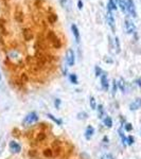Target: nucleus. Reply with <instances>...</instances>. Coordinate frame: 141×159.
I'll return each instance as SVG.
<instances>
[{"label":"nucleus","instance_id":"b1692460","mask_svg":"<svg viewBox=\"0 0 141 159\" xmlns=\"http://www.w3.org/2000/svg\"><path fill=\"white\" fill-rule=\"evenodd\" d=\"M117 81L116 80H114V82H112V96H115L117 92Z\"/></svg>","mask_w":141,"mask_h":159},{"label":"nucleus","instance_id":"412c9836","mask_svg":"<svg viewBox=\"0 0 141 159\" xmlns=\"http://www.w3.org/2000/svg\"><path fill=\"white\" fill-rule=\"evenodd\" d=\"M57 20V16L55 14H50L49 15V21L50 24H54V22Z\"/></svg>","mask_w":141,"mask_h":159},{"label":"nucleus","instance_id":"dca6fc26","mask_svg":"<svg viewBox=\"0 0 141 159\" xmlns=\"http://www.w3.org/2000/svg\"><path fill=\"white\" fill-rule=\"evenodd\" d=\"M104 125L106 127H109V129H111V127L112 126V120H111V117H106L104 119Z\"/></svg>","mask_w":141,"mask_h":159},{"label":"nucleus","instance_id":"9d476101","mask_svg":"<svg viewBox=\"0 0 141 159\" xmlns=\"http://www.w3.org/2000/svg\"><path fill=\"white\" fill-rule=\"evenodd\" d=\"M130 110H137L141 108V99H136L134 102L130 104Z\"/></svg>","mask_w":141,"mask_h":159},{"label":"nucleus","instance_id":"cd10ccee","mask_svg":"<svg viewBox=\"0 0 141 159\" xmlns=\"http://www.w3.org/2000/svg\"><path fill=\"white\" fill-rule=\"evenodd\" d=\"M132 129H133L132 124H130V123H126V124H125V130H126V132H130Z\"/></svg>","mask_w":141,"mask_h":159},{"label":"nucleus","instance_id":"4be33fe9","mask_svg":"<svg viewBox=\"0 0 141 159\" xmlns=\"http://www.w3.org/2000/svg\"><path fill=\"white\" fill-rule=\"evenodd\" d=\"M88 117V115L86 114V112L82 111V112H79L78 114V119L79 120H83V119H86V118Z\"/></svg>","mask_w":141,"mask_h":159},{"label":"nucleus","instance_id":"6e6552de","mask_svg":"<svg viewBox=\"0 0 141 159\" xmlns=\"http://www.w3.org/2000/svg\"><path fill=\"white\" fill-rule=\"evenodd\" d=\"M101 86H102V88H103L105 91H107L109 89V82H108V79H107L106 74H102V76H101Z\"/></svg>","mask_w":141,"mask_h":159},{"label":"nucleus","instance_id":"393cba45","mask_svg":"<svg viewBox=\"0 0 141 159\" xmlns=\"http://www.w3.org/2000/svg\"><path fill=\"white\" fill-rule=\"evenodd\" d=\"M115 43H116V51L118 53L120 52V43H119V38L116 37L115 38Z\"/></svg>","mask_w":141,"mask_h":159},{"label":"nucleus","instance_id":"a211bd4d","mask_svg":"<svg viewBox=\"0 0 141 159\" xmlns=\"http://www.w3.org/2000/svg\"><path fill=\"white\" fill-rule=\"evenodd\" d=\"M22 13H21V11L18 9V12H16L15 13V18H16V20H18L19 22H21L22 21Z\"/></svg>","mask_w":141,"mask_h":159},{"label":"nucleus","instance_id":"39448f33","mask_svg":"<svg viewBox=\"0 0 141 159\" xmlns=\"http://www.w3.org/2000/svg\"><path fill=\"white\" fill-rule=\"evenodd\" d=\"M106 19H107V24L109 25V27L111 28V30L115 32V18H114V15H112L111 10H107Z\"/></svg>","mask_w":141,"mask_h":159},{"label":"nucleus","instance_id":"f03ea898","mask_svg":"<svg viewBox=\"0 0 141 159\" xmlns=\"http://www.w3.org/2000/svg\"><path fill=\"white\" fill-rule=\"evenodd\" d=\"M49 38H50L51 43H52V45L54 46V48H56V49H60V48L61 47V43L60 38L56 36V35L52 32V31H50V32H49Z\"/></svg>","mask_w":141,"mask_h":159},{"label":"nucleus","instance_id":"9b49d317","mask_svg":"<svg viewBox=\"0 0 141 159\" xmlns=\"http://www.w3.org/2000/svg\"><path fill=\"white\" fill-rule=\"evenodd\" d=\"M93 134H94V129L92 126H87V129H86V130H85V138L87 140H90L91 139V137L93 136Z\"/></svg>","mask_w":141,"mask_h":159},{"label":"nucleus","instance_id":"f704fd0d","mask_svg":"<svg viewBox=\"0 0 141 159\" xmlns=\"http://www.w3.org/2000/svg\"><path fill=\"white\" fill-rule=\"evenodd\" d=\"M140 134H141V132H140Z\"/></svg>","mask_w":141,"mask_h":159},{"label":"nucleus","instance_id":"2eb2a0df","mask_svg":"<svg viewBox=\"0 0 141 159\" xmlns=\"http://www.w3.org/2000/svg\"><path fill=\"white\" fill-rule=\"evenodd\" d=\"M107 6H108V10H111V11H116L117 10V4L114 2V0H108Z\"/></svg>","mask_w":141,"mask_h":159},{"label":"nucleus","instance_id":"7ed1b4c3","mask_svg":"<svg viewBox=\"0 0 141 159\" xmlns=\"http://www.w3.org/2000/svg\"><path fill=\"white\" fill-rule=\"evenodd\" d=\"M74 60H75V56H74V52L72 49H68L66 52V63L68 66H73L74 65Z\"/></svg>","mask_w":141,"mask_h":159},{"label":"nucleus","instance_id":"a878e982","mask_svg":"<svg viewBox=\"0 0 141 159\" xmlns=\"http://www.w3.org/2000/svg\"><path fill=\"white\" fill-rule=\"evenodd\" d=\"M101 159H115V157L111 155V154H105V155L102 156Z\"/></svg>","mask_w":141,"mask_h":159},{"label":"nucleus","instance_id":"473e14b6","mask_svg":"<svg viewBox=\"0 0 141 159\" xmlns=\"http://www.w3.org/2000/svg\"><path fill=\"white\" fill-rule=\"evenodd\" d=\"M0 81H1V73H0Z\"/></svg>","mask_w":141,"mask_h":159},{"label":"nucleus","instance_id":"72a5a7b5","mask_svg":"<svg viewBox=\"0 0 141 159\" xmlns=\"http://www.w3.org/2000/svg\"><path fill=\"white\" fill-rule=\"evenodd\" d=\"M116 1H118V0H116Z\"/></svg>","mask_w":141,"mask_h":159},{"label":"nucleus","instance_id":"bb28decb","mask_svg":"<svg viewBox=\"0 0 141 159\" xmlns=\"http://www.w3.org/2000/svg\"><path fill=\"white\" fill-rule=\"evenodd\" d=\"M126 140H127V145H132L133 143H134V138H133L132 136H129Z\"/></svg>","mask_w":141,"mask_h":159},{"label":"nucleus","instance_id":"20e7f679","mask_svg":"<svg viewBox=\"0 0 141 159\" xmlns=\"http://www.w3.org/2000/svg\"><path fill=\"white\" fill-rule=\"evenodd\" d=\"M125 3H126L127 7V12L132 15L133 17H136V9H135V4L133 2V0H124Z\"/></svg>","mask_w":141,"mask_h":159},{"label":"nucleus","instance_id":"f8f14e48","mask_svg":"<svg viewBox=\"0 0 141 159\" xmlns=\"http://www.w3.org/2000/svg\"><path fill=\"white\" fill-rule=\"evenodd\" d=\"M71 31H72L74 37H75L76 43H80V38H81V36H80V32H79L78 27H76L75 25H71Z\"/></svg>","mask_w":141,"mask_h":159},{"label":"nucleus","instance_id":"c85d7f7f","mask_svg":"<svg viewBox=\"0 0 141 159\" xmlns=\"http://www.w3.org/2000/svg\"><path fill=\"white\" fill-rule=\"evenodd\" d=\"M61 102L60 99H56L55 100V101H54V105H55L56 108H60V107H61Z\"/></svg>","mask_w":141,"mask_h":159},{"label":"nucleus","instance_id":"6ab92c4d","mask_svg":"<svg viewBox=\"0 0 141 159\" xmlns=\"http://www.w3.org/2000/svg\"><path fill=\"white\" fill-rule=\"evenodd\" d=\"M98 112H99V118L101 119V118H103L104 116V109H103V105H99L98 106Z\"/></svg>","mask_w":141,"mask_h":159},{"label":"nucleus","instance_id":"423d86ee","mask_svg":"<svg viewBox=\"0 0 141 159\" xmlns=\"http://www.w3.org/2000/svg\"><path fill=\"white\" fill-rule=\"evenodd\" d=\"M125 30H126V33H129V34H132V33L135 32L136 27H135V25L133 24L132 20H130V19L125 20Z\"/></svg>","mask_w":141,"mask_h":159},{"label":"nucleus","instance_id":"aec40b11","mask_svg":"<svg viewBox=\"0 0 141 159\" xmlns=\"http://www.w3.org/2000/svg\"><path fill=\"white\" fill-rule=\"evenodd\" d=\"M69 80H70V82L72 84H78V78H76L75 74H70V76H69Z\"/></svg>","mask_w":141,"mask_h":159},{"label":"nucleus","instance_id":"0eeeda50","mask_svg":"<svg viewBox=\"0 0 141 159\" xmlns=\"http://www.w3.org/2000/svg\"><path fill=\"white\" fill-rule=\"evenodd\" d=\"M10 151L14 154H17L21 151V147H20V144H18L16 141H11L10 142Z\"/></svg>","mask_w":141,"mask_h":159},{"label":"nucleus","instance_id":"7c9ffc66","mask_svg":"<svg viewBox=\"0 0 141 159\" xmlns=\"http://www.w3.org/2000/svg\"><path fill=\"white\" fill-rule=\"evenodd\" d=\"M101 72H102V70L98 67V66H97V67H96V75H97V76H99L100 74H101Z\"/></svg>","mask_w":141,"mask_h":159},{"label":"nucleus","instance_id":"f257e3e1","mask_svg":"<svg viewBox=\"0 0 141 159\" xmlns=\"http://www.w3.org/2000/svg\"><path fill=\"white\" fill-rule=\"evenodd\" d=\"M37 121H38V115L35 111H33V112L28 114L27 116L25 117L24 121H22V124H24V126H30V125L34 124V123H36Z\"/></svg>","mask_w":141,"mask_h":159},{"label":"nucleus","instance_id":"ddd939ff","mask_svg":"<svg viewBox=\"0 0 141 159\" xmlns=\"http://www.w3.org/2000/svg\"><path fill=\"white\" fill-rule=\"evenodd\" d=\"M118 87H119V89L121 90L122 92H125V89H126V83L124 82V80H123L122 78L119 79V81H118L117 83Z\"/></svg>","mask_w":141,"mask_h":159},{"label":"nucleus","instance_id":"2f4dec72","mask_svg":"<svg viewBox=\"0 0 141 159\" xmlns=\"http://www.w3.org/2000/svg\"><path fill=\"white\" fill-rule=\"evenodd\" d=\"M78 7H79V9H80V10L83 9V2H82L81 0H79V2H78Z\"/></svg>","mask_w":141,"mask_h":159},{"label":"nucleus","instance_id":"4468645a","mask_svg":"<svg viewBox=\"0 0 141 159\" xmlns=\"http://www.w3.org/2000/svg\"><path fill=\"white\" fill-rule=\"evenodd\" d=\"M117 2L119 3V7H120V9L122 10V12L126 13L127 12V7H126V3H125L124 0H118Z\"/></svg>","mask_w":141,"mask_h":159},{"label":"nucleus","instance_id":"f3484780","mask_svg":"<svg viewBox=\"0 0 141 159\" xmlns=\"http://www.w3.org/2000/svg\"><path fill=\"white\" fill-rule=\"evenodd\" d=\"M48 117H49V119L52 120L53 122H55L57 125H61V123H63V122H61V120L57 119V118H55L54 116H53V115H51V114H48Z\"/></svg>","mask_w":141,"mask_h":159},{"label":"nucleus","instance_id":"5701e85b","mask_svg":"<svg viewBox=\"0 0 141 159\" xmlns=\"http://www.w3.org/2000/svg\"><path fill=\"white\" fill-rule=\"evenodd\" d=\"M90 107L92 109H97V103H96V99L93 97L90 98Z\"/></svg>","mask_w":141,"mask_h":159},{"label":"nucleus","instance_id":"1a4fd4ad","mask_svg":"<svg viewBox=\"0 0 141 159\" xmlns=\"http://www.w3.org/2000/svg\"><path fill=\"white\" fill-rule=\"evenodd\" d=\"M22 34H24V37L25 39L27 40V42H30V40L33 39V32L31 31L30 29H24L22 30Z\"/></svg>","mask_w":141,"mask_h":159},{"label":"nucleus","instance_id":"c756f323","mask_svg":"<svg viewBox=\"0 0 141 159\" xmlns=\"http://www.w3.org/2000/svg\"><path fill=\"white\" fill-rule=\"evenodd\" d=\"M67 1H68V0H60L61 6L63 7H65L66 6H67Z\"/></svg>","mask_w":141,"mask_h":159}]
</instances>
